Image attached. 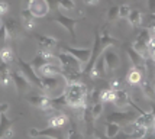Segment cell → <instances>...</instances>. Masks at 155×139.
<instances>
[{
    "label": "cell",
    "instance_id": "obj_53",
    "mask_svg": "<svg viewBox=\"0 0 155 139\" xmlns=\"http://www.w3.org/2000/svg\"><path fill=\"white\" fill-rule=\"evenodd\" d=\"M154 88H155V80H154Z\"/></svg>",
    "mask_w": 155,
    "mask_h": 139
},
{
    "label": "cell",
    "instance_id": "obj_1",
    "mask_svg": "<svg viewBox=\"0 0 155 139\" xmlns=\"http://www.w3.org/2000/svg\"><path fill=\"white\" fill-rule=\"evenodd\" d=\"M64 96L67 100V106H70L74 110H83L87 104L88 90L84 83L75 81V83H68L64 88Z\"/></svg>",
    "mask_w": 155,
    "mask_h": 139
},
{
    "label": "cell",
    "instance_id": "obj_16",
    "mask_svg": "<svg viewBox=\"0 0 155 139\" xmlns=\"http://www.w3.org/2000/svg\"><path fill=\"white\" fill-rule=\"evenodd\" d=\"M10 75H12V81H13L16 90L19 93H25L31 88L29 80L22 74V71H10Z\"/></svg>",
    "mask_w": 155,
    "mask_h": 139
},
{
    "label": "cell",
    "instance_id": "obj_15",
    "mask_svg": "<svg viewBox=\"0 0 155 139\" xmlns=\"http://www.w3.org/2000/svg\"><path fill=\"white\" fill-rule=\"evenodd\" d=\"M52 60H54V55L49 52L48 49H39L36 52V55H35V58L32 60V62H31V65L34 67L36 70V73H38V70L41 67L48 64V62H52Z\"/></svg>",
    "mask_w": 155,
    "mask_h": 139
},
{
    "label": "cell",
    "instance_id": "obj_8",
    "mask_svg": "<svg viewBox=\"0 0 155 139\" xmlns=\"http://www.w3.org/2000/svg\"><path fill=\"white\" fill-rule=\"evenodd\" d=\"M52 22H57L58 25L64 28V29H67L70 35H71V38L73 41H75V26H77V23H78V19H74V18H68L65 15L62 13H57L55 18H51Z\"/></svg>",
    "mask_w": 155,
    "mask_h": 139
},
{
    "label": "cell",
    "instance_id": "obj_11",
    "mask_svg": "<svg viewBox=\"0 0 155 139\" xmlns=\"http://www.w3.org/2000/svg\"><path fill=\"white\" fill-rule=\"evenodd\" d=\"M61 49L64 52L71 54L73 57H75L78 61H81L83 64H87L90 60V55H91V48H77V46H68L64 45L61 46Z\"/></svg>",
    "mask_w": 155,
    "mask_h": 139
},
{
    "label": "cell",
    "instance_id": "obj_20",
    "mask_svg": "<svg viewBox=\"0 0 155 139\" xmlns=\"http://www.w3.org/2000/svg\"><path fill=\"white\" fill-rule=\"evenodd\" d=\"M61 71H62L61 65H57L54 62H48L38 70V74L41 77H54V75H61Z\"/></svg>",
    "mask_w": 155,
    "mask_h": 139
},
{
    "label": "cell",
    "instance_id": "obj_7",
    "mask_svg": "<svg viewBox=\"0 0 155 139\" xmlns=\"http://www.w3.org/2000/svg\"><path fill=\"white\" fill-rule=\"evenodd\" d=\"M28 103L32 104L34 107H38L44 112H51V110H55L54 106H52V101H51V97H48L45 94H35V96H28L26 97Z\"/></svg>",
    "mask_w": 155,
    "mask_h": 139
},
{
    "label": "cell",
    "instance_id": "obj_13",
    "mask_svg": "<svg viewBox=\"0 0 155 139\" xmlns=\"http://www.w3.org/2000/svg\"><path fill=\"white\" fill-rule=\"evenodd\" d=\"M103 57H104V62H106V71L112 73L117 70V67L120 65V58L119 55L116 54V51H113L112 48H106L104 52H103Z\"/></svg>",
    "mask_w": 155,
    "mask_h": 139
},
{
    "label": "cell",
    "instance_id": "obj_18",
    "mask_svg": "<svg viewBox=\"0 0 155 139\" xmlns=\"http://www.w3.org/2000/svg\"><path fill=\"white\" fill-rule=\"evenodd\" d=\"M107 75V71H106V62H104V57L100 55L99 57V60L96 61L94 67H93V70L90 71L88 74V77L91 80H100L103 77H106Z\"/></svg>",
    "mask_w": 155,
    "mask_h": 139
},
{
    "label": "cell",
    "instance_id": "obj_4",
    "mask_svg": "<svg viewBox=\"0 0 155 139\" xmlns=\"http://www.w3.org/2000/svg\"><path fill=\"white\" fill-rule=\"evenodd\" d=\"M101 51H103V46H101V44H100V32L97 31V32L94 33V42H93V48H91L90 60H88V62L86 64V67L83 68V74H86V75L90 74V71L93 70V67H94V64H96V61L99 60V57L101 55Z\"/></svg>",
    "mask_w": 155,
    "mask_h": 139
},
{
    "label": "cell",
    "instance_id": "obj_27",
    "mask_svg": "<svg viewBox=\"0 0 155 139\" xmlns=\"http://www.w3.org/2000/svg\"><path fill=\"white\" fill-rule=\"evenodd\" d=\"M42 78V87H44V91H49L52 93L55 91L58 86H60V80L57 75L54 77H41Z\"/></svg>",
    "mask_w": 155,
    "mask_h": 139
},
{
    "label": "cell",
    "instance_id": "obj_28",
    "mask_svg": "<svg viewBox=\"0 0 155 139\" xmlns=\"http://www.w3.org/2000/svg\"><path fill=\"white\" fill-rule=\"evenodd\" d=\"M143 77H145V75H143L139 70L132 68V70L128 73V75H126V81H128L129 86H139Z\"/></svg>",
    "mask_w": 155,
    "mask_h": 139
},
{
    "label": "cell",
    "instance_id": "obj_48",
    "mask_svg": "<svg viewBox=\"0 0 155 139\" xmlns=\"http://www.w3.org/2000/svg\"><path fill=\"white\" fill-rule=\"evenodd\" d=\"M143 139H155V133H147V135H145V138Z\"/></svg>",
    "mask_w": 155,
    "mask_h": 139
},
{
    "label": "cell",
    "instance_id": "obj_14",
    "mask_svg": "<svg viewBox=\"0 0 155 139\" xmlns=\"http://www.w3.org/2000/svg\"><path fill=\"white\" fill-rule=\"evenodd\" d=\"M16 119L10 120L6 116V113H0V139H10L13 136V125Z\"/></svg>",
    "mask_w": 155,
    "mask_h": 139
},
{
    "label": "cell",
    "instance_id": "obj_29",
    "mask_svg": "<svg viewBox=\"0 0 155 139\" xmlns=\"http://www.w3.org/2000/svg\"><path fill=\"white\" fill-rule=\"evenodd\" d=\"M128 20L130 23L132 28H138V26H142V20H143V16H142V12L138 10V9H134L130 10V13L128 16Z\"/></svg>",
    "mask_w": 155,
    "mask_h": 139
},
{
    "label": "cell",
    "instance_id": "obj_26",
    "mask_svg": "<svg viewBox=\"0 0 155 139\" xmlns=\"http://www.w3.org/2000/svg\"><path fill=\"white\" fill-rule=\"evenodd\" d=\"M139 87H141L142 93L145 94V97L149 100H155V88H154V83H151L147 77H143L141 81V84H139Z\"/></svg>",
    "mask_w": 155,
    "mask_h": 139
},
{
    "label": "cell",
    "instance_id": "obj_19",
    "mask_svg": "<svg viewBox=\"0 0 155 139\" xmlns=\"http://www.w3.org/2000/svg\"><path fill=\"white\" fill-rule=\"evenodd\" d=\"M136 113H132V112H112L109 114L106 120L107 122H116V123H123V122H129L130 119H135Z\"/></svg>",
    "mask_w": 155,
    "mask_h": 139
},
{
    "label": "cell",
    "instance_id": "obj_21",
    "mask_svg": "<svg viewBox=\"0 0 155 139\" xmlns=\"http://www.w3.org/2000/svg\"><path fill=\"white\" fill-rule=\"evenodd\" d=\"M35 41L38 42V45L41 46V49H51L54 46L58 45V39H55L54 36H48V35H35Z\"/></svg>",
    "mask_w": 155,
    "mask_h": 139
},
{
    "label": "cell",
    "instance_id": "obj_5",
    "mask_svg": "<svg viewBox=\"0 0 155 139\" xmlns=\"http://www.w3.org/2000/svg\"><path fill=\"white\" fill-rule=\"evenodd\" d=\"M151 36H152L151 31H149L148 28L143 26L141 31H139L136 39L134 41V44H132V46H134L139 54H142L143 57L148 55V42H149V39H151Z\"/></svg>",
    "mask_w": 155,
    "mask_h": 139
},
{
    "label": "cell",
    "instance_id": "obj_39",
    "mask_svg": "<svg viewBox=\"0 0 155 139\" xmlns=\"http://www.w3.org/2000/svg\"><path fill=\"white\" fill-rule=\"evenodd\" d=\"M67 139H81V135L77 131L75 125H71V127H70V131L67 133Z\"/></svg>",
    "mask_w": 155,
    "mask_h": 139
},
{
    "label": "cell",
    "instance_id": "obj_31",
    "mask_svg": "<svg viewBox=\"0 0 155 139\" xmlns=\"http://www.w3.org/2000/svg\"><path fill=\"white\" fill-rule=\"evenodd\" d=\"M10 83H12V75L9 71V67H7V64H2L0 65V84L6 87Z\"/></svg>",
    "mask_w": 155,
    "mask_h": 139
},
{
    "label": "cell",
    "instance_id": "obj_23",
    "mask_svg": "<svg viewBox=\"0 0 155 139\" xmlns=\"http://www.w3.org/2000/svg\"><path fill=\"white\" fill-rule=\"evenodd\" d=\"M62 68V67H61ZM61 75H62V78L68 83H75V81H80L81 75L83 73L81 71H77L74 68H62V71H61Z\"/></svg>",
    "mask_w": 155,
    "mask_h": 139
},
{
    "label": "cell",
    "instance_id": "obj_38",
    "mask_svg": "<svg viewBox=\"0 0 155 139\" xmlns=\"http://www.w3.org/2000/svg\"><path fill=\"white\" fill-rule=\"evenodd\" d=\"M130 10H132V9H130L129 5H120V6H119V18H122V19H128Z\"/></svg>",
    "mask_w": 155,
    "mask_h": 139
},
{
    "label": "cell",
    "instance_id": "obj_25",
    "mask_svg": "<svg viewBox=\"0 0 155 139\" xmlns=\"http://www.w3.org/2000/svg\"><path fill=\"white\" fill-rule=\"evenodd\" d=\"M129 103H130V97H129V94L123 88H119V90H116V99L115 101H113V104L117 107H120V109H123V107H128Z\"/></svg>",
    "mask_w": 155,
    "mask_h": 139
},
{
    "label": "cell",
    "instance_id": "obj_17",
    "mask_svg": "<svg viewBox=\"0 0 155 139\" xmlns=\"http://www.w3.org/2000/svg\"><path fill=\"white\" fill-rule=\"evenodd\" d=\"M68 122H70V119H68L67 114L64 112H58V110H55L54 114H51V116L47 117L48 127H62V126L67 125Z\"/></svg>",
    "mask_w": 155,
    "mask_h": 139
},
{
    "label": "cell",
    "instance_id": "obj_33",
    "mask_svg": "<svg viewBox=\"0 0 155 139\" xmlns=\"http://www.w3.org/2000/svg\"><path fill=\"white\" fill-rule=\"evenodd\" d=\"M116 99V90H112L110 87L100 90V101L101 103H113Z\"/></svg>",
    "mask_w": 155,
    "mask_h": 139
},
{
    "label": "cell",
    "instance_id": "obj_50",
    "mask_svg": "<svg viewBox=\"0 0 155 139\" xmlns=\"http://www.w3.org/2000/svg\"><path fill=\"white\" fill-rule=\"evenodd\" d=\"M93 139H103V138H100V136H93Z\"/></svg>",
    "mask_w": 155,
    "mask_h": 139
},
{
    "label": "cell",
    "instance_id": "obj_45",
    "mask_svg": "<svg viewBox=\"0 0 155 139\" xmlns=\"http://www.w3.org/2000/svg\"><path fill=\"white\" fill-rule=\"evenodd\" d=\"M48 5H49V9H57L60 6V0H47Z\"/></svg>",
    "mask_w": 155,
    "mask_h": 139
},
{
    "label": "cell",
    "instance_id": "obj_41",
    "mask_svg": "<svg viewBox=\"0 0 155 139\" xmlns=\"http://www.w3.org/2000/svg\"><path fill=\"white\" fill-rule=\"evenodd\" d=\"M109 87L112 88V90H119V88H122V83H120V80H117V78H113L110 83H109Z\"/></svg>",
    "mask_w": 155,
    "mask_h": 139
},
{
    "label": "cell",
    "instance_id": "obj_42",
    "mask_svg": "<svg viewBox=\"0 0 155 139\" xmlns=\"http://www.w3.org/2000/svg\"><path fill=\"white\" fill-rule=\"evenodd\" d=\"M35 19H31V20H23V28L26 29V31H32L35 28Z\"/></svg>",
    "mask_w": 155,
    "mask_h": 139
},
{
    "label": "cell",
    "instance_id": "obj_47",
    "mask_svg": "<svg viewBox=\"0 0 155 139\" xmlns=\"http://www.w3.org/2000/svg\"><path fill=\"white\" fill-rule=\"evenodd\" d=\"M83 2H84V5H87V6H96V5H99L100 0H83Z\"/></svg>",
    "mask_w": 155,
    "mask_h": 139
},
{
    "label": "cell",
    "instance_id": "obj_34",
    "mask_svg": "<svg viewBox=\"0 0 155 139\" xmlns=\"http://www.w3.org/2000/svg\"><path fill=\"white\" fill-rule=\"evenodd\" d=\"M91 113H93L94 120L99 119V117L101 116V113H103V103H101V101H96V103H93V106H91Z\"/></svg>",
    "mask_w": 155,
    "mask_h": 139
},
{
    "label": "cell",
    "instance_id": "obj_3",
    "mask_svg": "<svg viewBox=\"0 0 155 139\" xmlns=\"http://www.w3.org/2000/svg\"><path fill=\"white\" fill-rule=\"evenodd\" d=\"M29 138H49V139H65L61 127H45V129H38V127H31L29 129Z\"/></svg>",
    "mask_w": 155,
    "mask_h": 139
},
{
    "label": "cell",
    "instance_id": "obj_37",
    "mask_svg": "<svg viewBox=\"0 0 155 139\" xmlns=\"http://www.w3.org/2000/svg\"><path fill=\"white\" fill-rule=\"evenodd\" d=\"M119 18V6H112L107 12V20L112 22V20H116Z\"/></svg>",
    "mask_w": 155,
    "mask_h": 139
},
{
    "label": "cell",
    "instance_id": "obj_40",
    "mask_svg": "<svg viewBox=\"0 0 155 139\" xmlns=\"http://www.w3.org/2000/svg\"><path fill=\"white\" fill-rule=\"evenodd\" d=\"M60 7L65 9V10H73L75 7L74 0H60Z\"/></svg>",
    "mask_w": 155,
    "mask_h": 139
},
{
    "label": "cell",
    "instance_id": "obj_46",
    "mask_svg": "<svg viewBox=\"0 0 155 139\" xmlns=\"http://www.w3.org/2000/svg\"><path fill=\"white\" fill-rule=\"evenodd\" d=\"M10 109L9 103H0V113H6Z\"/></svg>",
    "mask_w": 155,
    "mask_h": 139
},
{
    "label": "cell",
    "instance_id": "obj_44",
    "mask_svg": "<svg viewBox=\"0 0 155 139\" xmlns=\"http://www.w3.org/2000/svg\"><path fill=\"white\" fill-rule=\"evenodd\" d=\"M148 10L151 15H155V0H148Z\"/></svg>",
    "mask_w": 155,
    "mask_h": 139
},
{
    "label": "cell",
    "instance_id": "obj_10",
    "mask_svg": "<svg viewBox=\"0 0 155 139\" xmlns=\"http://www.w3.org/2000/svg\"><path fill=\"white\" fill-rule=\"evenodd\" d=\"M28 9L35 18H44L47 16L48 12L51 10L47 0H29L28 2Z\"/></svg>",
    "mask_w": 155,
    "mask_h": 139
},
{
    "label": "cell",
    "instance_id": "obj_51",
    "mask_svg": "<svg viewBox=\"0 0 155 139\" xmlns=\"http://www.w3.org/2000/svg\"><path fill=\"white\" fill-rule=\"evenodd\" d=\"M2 64H5V62H3V60H2V57H0V65H2Z\"/></svg>",
    "mask_w": 155,
    "mask_h": 139
},
{
    "label": "cell",
    "instance_id": "obj_49",
    "mask_svg": "<svg viewBox=\"0 0 155 139\" xmlns=\"http://www.w3.org/2000/svg\"><path fill=\"white\" fill-rule=\"evenodd\" d=\"M151 110H152V113L155 114V104H152V106H151Z\"/></svg>",
    "mask_w": 155,
    "mask_h": 139
},
{
    "label": "cell",
    "instance_id": "obj_36",
    "mask_svg": "<svg viewBox=\"0 0 155 139\" xmlns=\"http://www.w3.org/2000/svg\"><path fill=\"white\" fill-rule=\"evenodd\" d=\"M148 57L155 62V35L151 36L148 42Z\"/></svg>",
    "mask_w": 155,
    "mask_h": 139
},
{
    "label": "cell",
    "instance_id": "obj_30",
    "mask_svg": "<svg viewBox=\"0 0 155 139\" xmlns=\"http://www.w3.org/2000/svg\"><path fill=\"white\" fill-rule=\"evenodd\" d=\"M120 132V123H116V122H107L106 127H104V133H106V138L113 139L116 135H119Z\"/></svg>",
    "mask_w": 155,
    "mask_h": 139
},
{
    "label": "cell",
    "instance_id": "obj_9",
    "mask_svg": "<svg viewBox=\"0 0 155 139\" xmlns=\"http://www.w3.org/2000/svg\"><path fill=\"white\" fill-rule=\"evenodd\" d=\"M57 58H58V62H60V65L62 67V68H74L77 71H81V73H83V62L78 61L75 57H73L71 54L61 51V52L57 55Z\"/></svg>",
    "mask_w": 155,
    "mask_h": 139
},
{
    "label": "cell",
    "instance_id": "obj_32",
    "mask_svg": "<svg viewBox=\"0 0 155 139\" xmlns=\"http://www.w3.org/2000/svg\"><path fill=\"white\" fill-rule=\"evenodd\" d=\"M0 57H2V60H3V62L5 64H12L15 61V52L13 49L10 48V46H3V48H0Z\"/></svg>",
    "mask_w": 155,
    "mask_h": 139
},
{
    "label": "cell",
    "instance_id": "obj_6",
    "mask_svg": "<svg viewBox=\"0 0 155 139\" xmlns=\"http://www.w3.org/2000/svg\"><path fill=\"white\" fill-rule=\"evenodd\" d=\"M126 54H128V57L130 58V62H132L134 68L139 70L147 77V58L142 54L138 52L132 45H126Z\"/></svg>",
    "mask_w": 155,
    "mask_h": 139
},
{
    "label": "cell",
    "instance_id": "obj_24",
    "mask_svg": "<svg viewBox=\"0 0 155 139\" xmlns=\"http://www.w3.org/2000/svg\"><path fill=\"white\" fill-rule=\"evenodd\" d=\"M3 23H5V26H6V29H7L9 38H16L20 33V26H19V23L16 22V19H13V18H6V19L3 20Z\"/></svg>",
    "mask_w": 155,
    "mask_h": 139
},
{
    "label": "cell",
    "instance_id": "obj_22",
    "mask_svg": "<svg viewBox=\"0 0 155 139\" xmlns=\"http://www.w3.org/2000/svg\"><path fill=\"white\" fill-rule=\"evenodd\" d=\"M100 44H101V46H103V51H104V49H106V48H109V46L117 45V44H119V39L113 38V36L109 33L107 26H104L100 31Z\"/></svg>",
    "mask_w": 155,
    "mask_h": 139
},
{
    "label": "cell",
    "instance_id": "obj_12",
    "mask_svg": "<svg viewBox=\"0 0 155 139\" xmlns=\"http://www.w3.org/2000/svg\"><path fill=\"white\" fill-rule=\"evenodd\" d=\"M136 125L139 126H143L147 127V131L149 133H155V114L151 112H145L143 114H138L135 119H134Z\"/></svg>",
    "mask_w": 155,
    "mask_h": 139
},
{
    "label": "cell",
    "instance_id": "obj_52",
    "mask_svg": "<svg viewBox=\"0 0 155 139\" xmlns=\"http://www.w3.org/2000/svg\"><path fill=\"white\" fill-rule=\"evenodd\" d=\"M2 22H3V20H2V16H0V25H2Z\"/></svg>",
    "mask_w": 155,
    "mask_h": 139
},
{
    "label": "cell",
    "instance_id": "obj_35",
    "mask_svg": "<svg viewBox=\"0 0 155 139\" xmlns=\"http://www.w3.org/2000/svg\"><path fill=\"white\" fill-rule=\"evenodd\" d=\"M7 39H9V33H7V29L5 26V23L2 22V25H0V48L5 46Z\"/></svg>",
    "mask_w": 155,
    "mask_h": 139
},
{
    "label": "cell",
    "instance_id": "obj_43",
    "mask_svg": "<svg viewBox=\"0 0 155 139\" xmlns=\"http://www.w3.org/2000/svg\"><path fill=\"white\" fill-rule=\"evenodd\" d=\"M9 12V3L7 2H0V16L6 15Z\"/></svg>",
    "mask_w": 155,
    "mask_h": 139
},
{
    "label": "cell",
    "instance_id": "obj_2",
    "mask_svg": "<svg viewBox=\"0 0 155 139\" xmlns=\"http://www.w3.org/2000/svg\"><path fill=\"white\" fill-rule=\"evenodd\" d=\"M18 65H19V70L22 71V74L29 80V83H31L32 86L38 87L39 90L44 91V87H42V78H41L39 74L36 73V70L31 65V62H26V61H23L22 58H18Z\"/></svg>",
    "mask_w": 155,
    "mask_h": 139
}]
</instances>
